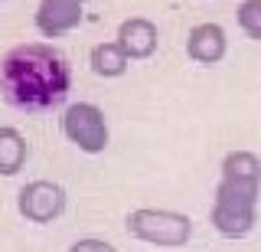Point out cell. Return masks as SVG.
I'll return each mask as SVG.
<instances>
[{
    "instance_id": "7",
    "label": "cell",
    "mask_w": 261,
    "mask_h": 252,
    "mask_svg": "<svg viewBox=\"0 0 261 252\" xmlns=\"http://www.w3.org/2000/svg\"><path fill=\"white\" fill-rule=\"evenodd\" d=\"M225 50H228V39H225V30L219 23H196L186 36V53H190L193 62L199 66H216V62L225 59Z\"/></svg>"
},
{
    "instance_id": "5",
    "label": "cell",
    "mask_w": 261,
    "mask_h": 252,
    "mask_svg": "<svg viewBox=\"0 0 261 252\" xmlns=\"http://www.w3.org/2000/svg\"><path fill=\"white\" fill-rule=\"evenodd\" d=\"M16 210L30 223H53L65 210V190L56 180H30L16 197Z\"/></svg>"
},
{
    "instance_id": "8",
    "label": "cell",
    "mask_w": 261,
    "mask_h": 252,
    "mask_svg": "<svg viewBox=\"0 0 261 252\" xmlns=\"http://www.w3.org/2000/svg\"><path fill=\"white\" fill-rule=\"evenodd\" d=\"M157 27L144 17H130L118 27V43L127 53V59H147L157 53Z\"/></svg>"
},
{
    "instance_id": "11",
    "label": "cell",
    "mask_w": 261,
    "mask_h": 252,
    "mask_svg": "<svg viewBox=\"0 0 261 252\" xmlns=\"http://www.w3.org/2000/svg\"><path fill=\"white\" fill-rule=\"evenodd\" d=\"M235 20L251 39L261 43V0H242L239 10H235Z\"/></svg>"
},
{
    "instance_id": "10",
    "label": "cell",
    "mask_w": 261,
    "mask_h": 252,
    "mask_svg": "<svg viewBox=\"0 0 261 252\" xmlns=\"http://www.w3.org/2000/svg\"><path fill=\"white\" fill-rule=\"evenodd\" d=\"M127 53L121 50V43L114 39V43H98L92 50V72L101 79H118L127 72Z\"/></svg>"
},
{
    "instance_id": "9",
    "label": "cell",
    "mask_w": 261,
    "mask_h": 252,
    "mask_svg": "<svg viewBox=\"0 0 261 252\" xmlns=\"http://www.w3.org/2000/svg\"><path fill=\"white\" fill-rule=\"evenodd\" d=\"M30 157V144L16 128L0 125V177H13Z\"/></svg>"
},
{
    "instance_id": "4",
    "label": "cell",
    "mask_w": 261,
    "mask_h": 252,
    "mask_svg": "<svg viewBox=\"0 0 261 252\" xmlns=\"http://www.w3.org/2000/svg\"><path fill=\"white\" fill-rule=\"evenodd\" d=\"M62 134L85 154H101L108 148V118L92 102H75L62 115Z\"/></svg>"
},
{
    "instance_id": "1",
    "label": "cell",
    "mask_w": 261,
    "mask_h": 252,
    "mask_svg": "<svg viewBox=\"0 0 261 252\" xmlns=\"http://www.w3.org/2000/svg\"><path fill=\"white\" fill-rule=\"evenodd\" d=\"M72 85L69 59L46 43L13 46L0 62V92L20 111H46L65 102Z\"/></svg>"
},
{
    "instance_id": "12",
    "label": "cell",
    "mask_w": 261,
    "mask_h": 252,
    "mask_svg": "<svg viewBox=\"0 0 261 252\" xmlns=\"http://www.w3.org/2000/svg\"><path fill=\"white\" fill-rule=\"evenodd\" d=\"M69 252H118L108 239H95V236H85V239H75L69 246Z\"/></svg>"
},
{
    "instance_id": "2",
    "label": "cell",
    "mask_w": 261,
    "mask_h": 252,
    "mask_svg": "<svg viewBox=\"0 0 261 252\" xmlns=\"http://www.w3.org/2000/svg\"><path fill=\"white\" fill-rule=\"evenodd\" d=\"M261 193V157L251 151H228L222 157L216 197H212L209 223L225 239H245L258 223Z\"/></svg>"
},
{
    "instance_id": "3",
    "label": "cell",
    "mask_w": 261,
    "mask_h": 252,
    "mask_svg": "<svg viewBox=\"0 0 261 252\" xmlns=\"http://www.w3.org/2000/svg\"><path fill=\"white\" fill-rule=\"evenodd\" d=\"M124 230L141 242L150 246H163V249H176L186 246L193 236V219L176 210H153V207H141L130 210L124 219Z\"/></svg>"
},
{
    "instance_id": "6",
    "label": "cell",
    "mask_w": 261,
    "mask_h": 252,
    "mask_svg": "<svg viewBox=\"0 0 261 252\" xmlns=\"http://www.w3.org/2000/svg\"><path fill=\"white\" fill-rule=\"evenodd\" d=\"M82 4H85V0H39L36 30L46 39L72 33V30L82 23Z\"/></svg>"
}]
</instances>
